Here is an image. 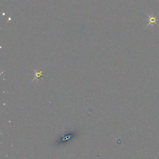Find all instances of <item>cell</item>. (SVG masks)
<instances>
[{"label": "cell", "mask_w": 159, "mask_h": 159, "mask_svg": "<svg viewBox=\"0 0 159 159\" xmlns=\"http://www.w3.org/2000/svg\"><path fill=\"white\" fill-rule=\"evenodd\" d=\"M157 16H156L155 17H154V16H150V17H149V23L148 25H147V26H148L150 25V24H156V21H157V18H156Z\"/></svg>", "instance_id": "1"}]
</instances>
